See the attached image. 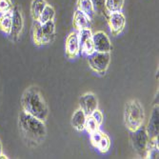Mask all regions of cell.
<instances>
[{"label":"cell","mask_w":159,"mask_h":159,"mask_svg":"<svg viewBox=\"0 0 159 159\" xmlns=\"http://www.w3.org/2000/svg\"><path fill=\"white\" fill-rule=\"evenodd\" d=\"M20 102L23 111L29 114L42 121H45L48 118L49 107L37 87L32 86L26 89L21 96Z\"/></svg>","instance_id":"1"},{"label":"cell","mask_w":159,"mask_h":159,"mask_svg":"<svg viewBox=\"0 0 159 159\" xmlns=\"http://www.w3.org/2000/svg\"><path fill=\"white\" fill-rule=\"evenodd\" d=\"M18 125L25 139L34 145H39L47 136V128L44 121L24 111L19 113Z\"/></svg>","instance_id":"2"},{"label":"cell","mask_w":159,"mask_h":159,"mask_svg":"<svg viewBox=\"0 0 159 159\" xmlns=\"http://www.w3.org/2000/svg\"><path fill=\"white\" fill-rule=\"evenodd\" d=\"M145 120V111L141 102L137 99L128 101L124 110V122L129 132L135 131L143 126Z\"/></svg>","instance_id":"3"},{"label":"cell","mask_w":159,"mask_h":159,"mask_svg":"<svg viewBox=\"0 0 159 159\" xmlns=\"http://www.w3.org/2000/svg\"><path fill=\"white\" fill-rule=\"evenodd\" d=\"M55 37V24L53 20L41 24L35 20L33 24V40L36 46L49 45Z\"/></svg>","instance_id":"4"},{"label":"cell","mask_w":159,"mask_h":159,"mask_svg":"<svg viewBox=\"0 0 159 159\" xmlns=\"http://www.w3.org/2000/svg\"><path fill=\"white\" fill-rule=\"evenodd\" d=\"M129 133H131L129 135L131 143L135 153L141 158H146L150 145V138L147 134L145 127L141 126L135 131Z\"/></svg>","instance_id":"5"},{"label":"cell","mask_w":159,"mask_h":159,"mask_svg":"<svg viewBox=\"0 0 159 159\" xmlns=\"http://www.w3.org/2000/svg\"><path fill=\"white\" fill-rule=\"evenodd\" d=\"M88 61L91 69L93 70L95 73L105 75L111 63V53L94 52L88 56Z\"/></svg>","instance_id":"6"},{"label":"cell","mask_w":159,"mask_h":159,"mask_svg":"<svg viewBox=\"0 0 159 159\" xmlns=\"http://www.w3.org/2000/svg\"><path fill=\"white\" fill-rule=\"evenodd\" d=\"M105 14L111 34L114 36L120 34L126 26V17L124 13L122 11H114L107 12Z\"/></svg>","instance_id":"7"},{"label":"cell","mask_w":159,"mask_h":159,"mask_svg":"<svg viewBox=\"0 0 159 159\" xmlns=\"http://www.w3.org/2000/svg\"><path fill=\"white\" fill-rule=\"evenodd\" d=\"M12 16V23H11V37L13 41H17L22 34L24 28V18L21 11V9L18 6H13L11 11Z\"/></svg>","instance_id":"8"},{"label":"cell","mask_w":159,"mask_h":159,"mask_svg":"<svg viewBox=\"0 0 159 159\" xmlns=\"http://www.w3.org/2000/svg\"><path fill=\"white\" fill-rule=\"evenodd\" d=\"M77 33L80 44V52L87 56L93 53L95 51L93 40V33L92 32V29H83V30H80Z\"/></svg>","instance_id":"9"},{"label":"cell","mask_w":159,"mask_h":159,"mask_svg":"<svg viewBox=\"0 0 159 159\" xmlns=\"http://www.w3.org/2000/svg\"><path fill=\"white\" fill-rule=\"evenodd\" d=\"M93 40L95 52H111V51L112 50L111 42L109 36L103 31H97L93 34Z\"/></svg>","instance_id":"10"},{"label":"cell","mask_w":159,"mask_h":159,"mask_svg":"<svg viewBox=\"0 0 159 159\" xmlns=\"http://www.w3.org/2000/svg\"><path fill=\"white\" fill-rule=\"evenodd\" d=\"M65 52L70 59H75L78 56L80 52V44L77 32H73L68 35L65 44Z\"/></svg>","instance_id":"11"},{"label":"cell","mask_w":159,"mask_h":159,"mask_svg":"<svg viewBox=\"0 0 159 159\" xmlns=\"http://www.w3.org/2000/svg\"><path fill=\"white\" fill-rule=\"evenodd\" d=\"M145 129H146L147 134L150 139L158 137V134H159V107H158V103L154 104L152 111L150 120Z\"/></svg>","instance_id":"12"},{"label":"cell","mask_w":159,"mask_h":159,"mask_svg":"<svg viewBox=\"0 0 159 159\" xmlns=\"http://www.w3.org/2000/svg\"><path fill=\"white\" fill-rule=\"evenodd\" d=\"M79 106L87 116H89L98 107V100L96 95L93 93H87L83 94L79 99Z\"/></svg>","instance_id":"13"},{"label":"cell","mask_w":159,"mask_h":159,"mask_svg":"<svg viewBox=\"0 0 159 159\" xmlns=\"http://www.w3.org/2000/svg\"><path fill=\"white\" fill-rule=\"evenodd\" d=\"M73 26L76 32L83 30V29H91L92 18L85 12L76 10L73 17Z\"/></svg>","instance_id":"14"},{"label":"cell","mask_w":159,"mask_h":159,"mask_svg":"<svg viewBox=\"0 0 159 159\" xmlns=\"http://www.w3.org/2000/svg\"><path fill=\"white\" fill-rule=\"evenodd\" d=\"M86 119H87V115L79 108L75 111V113L73 114V116H71V120H70L71 126H73V128L75 129L76 131L82 132L85 129Z\"/></svg>","instance_id":"15"},{"label":"cell","mask_w":159,"mask_h":159,"mask_svg":"<svg viewBox=\"0 0 159 159\" xmlns=\"http://www.w3.org/2000/svg\"><path fill=\"white\" fill-rule=\"evenodd\" d=\"M47 4L48 3L46 2V0H33L31 3V16L34 21L38 20L41 12Z\"/></svg>","instance_id":"16"},{"label":"cell","mask_w":159,"mask_h":159,"mask_svg":"<svg viewBox=\"0 0 159 159\" xmlns=\"http://www.w3.org/2000/svg\"><path fill=\"white\" fill-rule=\"evenodd\" d=\"M77 10L88 14L91 18L95 14V8L92 0H77Z\"/></svg>","instance_id":"17"},{"label":"cell","mask_w":159,"mask_h":159,"mask_svg":"<svg viewBox=\"0 0 159 159\" xmlns=\"http://www.w3.org/2000/svg\"><path fill=\"white\" fill-rule=\"evenodd\" d=\"M11 23H12L11 11L2 13L0 16V31H2L4 34L10 35L11 30Z\"/></svg>","instance_id":"18"},{"label":"cell","mask_w":159,"mask_h":159,"mask_svg":"<svg viewBox=\"0 0 159 159\" xmlns=\"http://www.w3.org/2000/svg\"><path fill=\"white\" fill-rule=\"evenodd\" d=\"M54 17H55V10H54V8L52 6L47 4L46 7L44 8V10H43V11L41 12L37 21H39L41 24H44L46 22L53 20Z\"/></svg>","instance_id":"19"},{"label":"cell","mask_w":159,"mask_h":159,"mask_svg":"<svg viewBox=\"0 0 159 159\" xmlns=\"http://www.w3.org/2000/svg\"><path fill=\"white\" fill-rule=\"evenodd\" d=\"M125 0H105V11L106 12L122 11Z\"/></svg>","instance_id":"20"},{"label":"cell","mask_w":159,"mask_h":159,"mask_svg":"<svg viewBox=\"0 0 159 159\" xmlns=\"http://www.w3.org/2000/svg\"><path fill=\"white\" fill-rule=\"evenodd\" d=\"M110 148H111V139L108 136V134H106L103 133V135H102V137H101L100 141L98 142L96 149L100 152L106 153V152H109Z\"/></svg>","instance_id":"21"},{"label":"cell","mask_w":159,"mask_h":159,"mask_svg":"<svg viewBox=\"0 0 159 159\" xmlns=\"http://www.w3.org/2000/svg\"><path fill=\"white\" fill-rule=\"evenodd\" d=\"M85 129L87 131L89 134L93 133V132H96L98 129H100V125L91 116H87V119H86V123H85Z\"/></svg>","instance_id":"22"},{"label":"cell","mask_w":159,"mask_h":159,"mask_svg":"<svg viewBox=\"0 0 159 159\" xmlns=\"http://www.w3.org/2000/svg\"><path fill=\"white\" fill-rule=\"evenodd\" d=\"M13 5L11 0H0V13H6L11 11Z\"/></svg>","instance_id":"23"},{"label":"cell","mask_w":159,"mask_h":159,"mask_svg":"<svg viewBox=\"0 0 159 159\" xmlns=\"http://www.w3.org/2000/svg\"><path fill=\"white\" fill-rule=\"evenodd\" d=\"M102 135H103V133L101 132L100 129H98V131H96V132H93V133L90 134V140H91L92 145L94 148L97 147V144L100 141V139H101V137H102Z\"/></svg>","instance_id":"24"},{"label":"cell","mask_w":159,"mask_h":159,"mask_svg":"<svg viewBox=\"0 0 159 159\" xmlns=\"http://www.w3.org/2000/svg\"><path fill=\"white\" fill-rule=\"evenodd\" d=\"M91 116H92V117H93L100 126L102 125L103 120H104V115H103V113H102V111H99L98 109L94 110V111L92 112Z\"/></svg>","instance_id":"25"},{"label":"cell","mask_w":159,"mask_h":159,"mask_svg":"<svg viewBox=\"0 0 159 159\" xmlns=\"http://www.w3.org/2000/svg\"><path fill=\"white\" fill-rule=\"evenodd\" d=\"M93 5H94V8H95V11H99L100 13L101 12H106L105 11V0H92Z\"/></svg>","instance_id":"26"},{"label":"cell","mask_w":159,"mask_h":159,"mask_svg":"<svg viewBox=\"0 0 159 159\" xmlns=\"http://www.w3.org/2000/svg\"><path fill=\"white\" fill-rule=\"evenodd\" d=\"M0 159H8V156L3 154V153H1V154H0Z\"/></svg>","instance_id":"27"},{"label":"cell","mask_w":159,"mask_h":159,"mask_svg":"<svg viewBox=\"0 0 159 159\" xmlns=\"http://www.w3.org/2000/svg\"><path fill=\"white\" fill-rule=\"evenodd\" d=\"M2 150H3V148H2V143H1V140H0V154L2 153Z\"/></svg>","instance_id":"28"}]
</instances>
